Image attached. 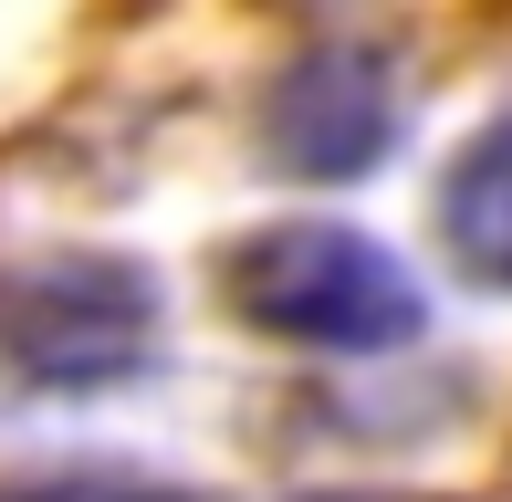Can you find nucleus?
<instances>
[{"instance_id":"obj_1","label":"nucleus","mask_w":512,"mask_h":502,"mask_svg":"<svg viewBox=\"0 0 512 502\" xmlns=\"http://www.w3.org/2000/svg\"><path fill=\"white\" fill-rule=\"evenodd\" d=\"M220 304L251 335L304 356H408L429 335V293L387 241L345 220H272L220 251Z\"/></svg>"},{"instance_id":"obj_2","label":"nucleus","mask_w":512,"mask_h":502,"mask_svg":"<svg viewBox=\"0 0 512 502\" xmlns=\"http://www.w3.org/2000/svg\"><path fill=\"white\" fill-rule=\"evenodd\" d=\"M157 272L126 251H53L0 293V356L32 387H126L157 356Z\"/></svg>"},{"instance_id":"obj_6","label":"nucleus","mask_w":512,"mask_h":502,"mask_svg":"<svg viewBox=\"0 0 512 502\" xmlns=\"http://www.w3.org/2000/svg\"><path fill=\"white\" fill-rule=\"evenodd\" d=\"M293 502H450V492H293Z\"/></svg>"},{"instance_id":"obj_4","label":"nucleus","mask_w":512,"mask_h":502,"mask_svg":"<svg viewBox=\"0 0 512 502\" xmlns=\"http://www.w3.org/2000/svg\"><path fill=\"white\" fill-rule=\"evenodd\" d=\"M439 241L481 293H512V116H492L439 178Z\"/></svg>"},{"instance_id":"obj_3","label":"nucleus","mask_w":512,"mask_h":502,"mask_svg":"<svg viewBox=\"0 0 512 502\" xmlns=\"http://www.w3.org/2000/svg\"><path fill=\"white\" fill-rule=\"evenodd\" d=\"M398 136V63L377 42H314L262 95V157L283 178H366Z\"/></svg>"},{"instance_id":"obj_5","label":"nucleus","mask_w":512,"mask_h":502,"mask_svg":"<svg viewBox=\"0 0 512 502\" xmlns=\"http://www.w3.org/2000/svg\"><path fill=\"white\" fill-rule=\"evenodd\" d=\"M0 502H199V492L189 482H157V471L74 461V471H21V482H0Z\"/></svg>"}]
</instances>
